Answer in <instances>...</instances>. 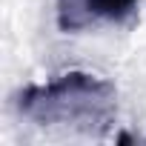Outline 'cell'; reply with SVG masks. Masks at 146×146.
Segmentation results:
<instances>
[{"instance_id":"cell-1","label":"cell","mask_w":146,"mask_h":146,"mask_svg":"<svg viewBox=\"0 0 146 146\" xmlns=\"http://www.w3.org/2000/svg\"><path fill=\"white\" fill-rule=\"evenodd\" d=\"M115 86L89 72H66V75L26 86L17 95L20 115L43 123V126H80V129H103L115 117Z\"/></svg>"},{"instance_id":"cell-2","label":"cell","mask_w":146,"mask_h":146,"mask_svg":"<svg viewBox=\"0 0 146 146\" xmlns=\"http://www.w3.org/2000/svg\"><path fill=\"white\" fill-rule=\"evenodd\" d=\"M137 0H60L57 3V23L63 32H78L89 20H123L135 12Z\"/></svg>"}]
</instances>
